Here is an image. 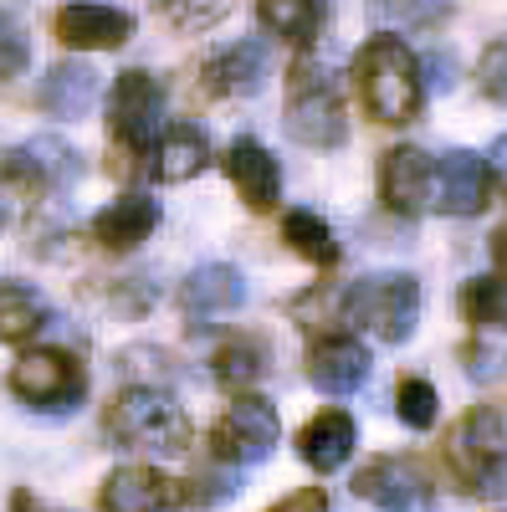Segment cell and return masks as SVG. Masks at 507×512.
<instances>
[{
	"instance_id": "6da1fadb",
	"label": "cell",
	"mask_w": 507,
	"mask_h": 512,
	"mask_svg": "<svg viewBox=\"0 0 507 512\" xmlns=\"http://www.w3.org/2000/svg\"><path fill=\"white\" fill-rule=\"evenodd\" d=\"M354 88H359V103L374 123L405 128L426 108V67L405 47V36L379 31L354 57Z\"/></svg>"
},
{
	"instance_id": "7a4b0ae2",
	"label": "cell",
	"mask_w": 507,
	"mask_h": 512,
	"mask_svg": "<svg viewBox=\"0 0 507 512\" xmlns=\"http://www.w3.org/2000/svg\"><path fill=\"white\" fill-rule=\"evenodd\" d=\"M103 431L123 451H154V456L190 451V415L164 384H123L103 405Z\"/></svg>"
},
{
	"instance_id": "3957f363",
	"label": "cell",
	"mask_w": 507,
	"mask_h": 512,
	"mask_svg": "<svg viewBox=\"0 0 507 512\" xmlns=\"http://www.w3.org/2000/svg\"><path fill=\"white\" fill-rule=\"evenodd\" d=\"M159 123H164V82L144 67L118 72L108 93V175L118 180L144 175Z\"/></svg>"
},
{
	"instance_id": "277c9868",
	"label": "cell",
	"mask_w": 507,
	"mask_h": 512,
	"mask_svg": "<svg viewBox=\"0 0 507 512\" xmlns=\"http://www.w3.org/2000/svg\"><path fill=\"white\" fill-rule=\"evenodd\" d=\"M282 128L303 149H344L349 144V108L333 67L298 57L287 67V98H282Z\"/></svg>"
},
{
	"instance_id": "5b68a950",
	"label": "cell",
	"mask_w": 507,
	"mask_h": 512,
	"mask_svg": "<svg viewBox=\"0 0 507 512\" xmlns=\"http://www.w3.org/2000/svg\"><path fill=\"white\" fill-rule=\"evenodd\" d=\"M446 477L467 497H497L502 492V466H507V415L502 405H472L461 420L446 425L441 441Z\"/></svg>"
},
{
	"instance_id": "8992f818",
	"label": "cell",
	"mask_w": 507,
	"mask_h": 512,
	"mask_svg": "<svg viewBox=\"0 0 507 512\" xmlns=\"http://www.w3.org/2000/svg\"><path fill=\"white\" fill-rule=\"evenodd\" d=\"M338 323H349L379 344H410L420 323V282L410 272H369L338 292Z\"/></svg>"
},
{
	"instance_id": "52a82bcc",
	"label": "cell",
	"mask_w": 507,
	"mask_h": 512,
	"mask_svg": "<svg viewBox=\"0 0 507 512\" xmlns=\"http://www.w3.org/2000/svg\"><path fill=\"white\" fill-rule=\"evenodd\" d=\"M6 390L36 410V415H72L82 400H88V364H82L72 349H26L11 374H6Z\"/></svg>"
},
{
	"instance_id": "ba28073f",
	"label": "cell",
	"mask_w": 507,
	"mask_h": 512,
	"mask_svg": "<svg viewBox=\"0 0 507 512\" xmlns=\"http://www.w3.org/2000/svg\"><path fill=\"white\" fill-rule=\"evenodd\" d=\"M282 441V415L267 395H251V390H236L231 405L221 410V420L210 425V461L216 466H262Z\"/></svg>"
},
{
	"instance_id": "9c48e42d",
	"label": "cell",
	"mask_w": 507,
	"mask_h": 512,
	"mask_svg": "<svg viewBox=\"0 0 507 512\" xmlns=\"http://www.w3.org/2000/svg\"><path fill=\"white\" fill-rule=\"evenodd\" d=\"M354 497H364L379 512H436V477L410 451L369 456L354 472Z\"/></svg>"
},
{
	"instance_id": "30bf717a",
	"label": "cell",
	"mask_w": 507,
	"mask_h": 512,
	"mask_svg": "<svg viewBox=\"0 0 507 512\" xmlns=\"http://www.w3.org/2000/svg\"><path fill=\"white\" fill-rule=\"evenodd\" d=\"M436 185H431V210L456 221H472L497 200V169L492 159H482L477 149H446L441 159H431Z\"/></svg>"
},
{
	"instance_id": "8fae6325",
	"label": "cell",
	"mask_w": 507,
	"mask_h": 512,
	"mask_svg": "<svg viewBox=\"0 0 507 512\" xmlns=\"http://www.w3.org/2000/svg\"><path fill=\"white\" fill-rule=\"evenodd\" d=\"M431 185H436V169H431V154L415 149V144H395L379 154V169H374V190H379V205L400 221H420L431 210Z\"/></svg>"
},
{
	"instance_id": "7c38bea8",
	"label": "cell",
	"mask_w": 507,
	"mask_h": 512,
	"mask_svg": "<svg viewBox=\"0 0 507 512\" xmlns=\"http://www.w3.org/2000/svg\"><path fill=\"white\" fill-rule=\"evenodd\" d=\"M210 134L200 123L190 118H164L159 123V134L149 144V159H144V175L159 180V185H185L195 175H205L210 169Z\"/></svg>"
},
{
	"instance_id": "4fadbf2b",
	"label": "cell",
	"mask_w": 507,
	"mask_h": 512,
	"mask_svg": "<svg viewBox=\"0 0 507 512\" xmlns=\"http://www.w3.org/2000/svg\"><path fill=\"white\" fill-rule=\"evenodd\" d=\"M185 482L159 466H113L98 487V512H180Z\"/></svg>"
},
{
	"instance_id": "5bb4252c",
	"label": "cell",
	"mask_w": 507,
	"mask_h": 512,
	"mask_svg": "<svg viewBox=\"0 0 507 512\" xmlns=\"http://www.w3.org/2000/svg\"><path fill=\"white\" fill-rule=\"evenodd\" d=\"M369 369L374 359L349 328H328L308 344V384L323 395H354L359 384H369Z\"/></svg>"
},
{
	"instance_id": "9a60e30c",
	"label": "cell",
	"mask_w": 507,
	"mask_h": 512,
	"mask_svg": "<svg viewBox=\"0 0 507 512\" xmlns=\"http://www.w3.org/2000/svg\"><path fill=\"white\" fill-rule=\"evenodd\" d=\"M221 169H226V180L236 185V195H241V205L251 210V216H272V210L282 205V164L272 159L267 144L231 139V149L221 154Z\"/></svg>"
},
{
	"instance_id": "2e32d148",
	"label": "cell",
	"mask_w": 507,
	"mask_h": 512,
	"mask_svg": "<svg viewBox=\"0 0 507 512\" xmlns=\"http://www.w3.org/2000/svg\"><path fill=\"white\" fill-rule=\"evenodd\" d=\"M246 308V277L226 262H205L180 282V313L190 328H210Z\"/></svg>"
},
{
	"instance_id": "e0dca14e",
	"label": "cell",
	"mask_w": 507,
	"mask_h": 512,
	"mask_svg": "<svg viewBox=\"0 0 507 512\" xmlns=\"http://www.w3.org/2000/svg\"><path fill=\"white\" fill-rule=\"evenodd\" d=\"M52 31L67 52H118L134 36V16L118 6H98V0H72L52 16Z\"/></svg>"
},
{
	"instance_id": "ac0fdd59",
	"label": "cell",
	"mask_w": 507,
	"mask_h": 512,
	"mask_svg": "<svg viewBox=\"0 0 507 512\" xmlns=\"http://www.w3.org/2000/svg\"><path fill=\"white\" fill-rule=\"evenodd\" d=\"M272 77L267 41H231V47L210 52L200 67V82L210 98H257Z\"/></svg>"
},
{
	"instance_id": "d6986e66",
	"label": "cell",
	"mask_w": 507,
	"mask_h": 512,
	"mask_svg": "<svg viewBox=\"0 0 507 512\" xmlns=\"http://www.w3.org/2000/svg\"><path fill=\"white\" fill-rule=\"evenodd\" d=\"M159 221H164V205L154 200V195H144V190H129V195H118V200H108L98 216H93V241L103 246V251H113V256H123V251H139L154 231H159Z\"/></svg>"
},
{
	"instance_id": "ffe728a7",
	"label": "cell",
	"mask_w": 507,
	"mask_h": 512,
	"mask_svg": "<svg viewBox=\"0 0 507 512\" xmlns=\"http://www.w3.org/2000/svg\"><path fill=\"white\" fill-rule=\"evenodd\" d=\"M359 451V420L349 410H318L303 431H298V461L313 466L318 477H333V472H344L349 456Z\"/></svg>"
},
{
	"instance_id": "44dd1931",
	"label": "cell",
	"mask_w": 507,
	"mask_h": 512,
	"mask_svg": "<svg viewBox=\"0 0 507 512\" xmlns=\"http://www.w3.org/2000/svg\"><path fill=\"white\" fill-rule=\"evenodd\" d=\"M41 108H47L52 118L62 123H77V118H88V108L98 103V67L93 62H82V57H67L57 62L47 77H41Z\"/></svg>"
},
{
	"instance_id": "7402d4cb",
	"label": "cell",
	"mask_w": 507,
	"mask_h": 512,
	"mask_svg": "<svg viewBox=\"0 0 507 512\" xmlns=\"http://www.w3.org/2000/svg\"><path fill=\"white\" fill-rule=\"evenodd\" d=\"M257 21L267 36H277L282 47H318V36L328 31V0H257Z\"/></svg>"
},
{
	"instance_id": "603a6c76",
	"label": "cell",
	"mask_w": 507,
	"mask_h": 512,
	"mask_svg": "<svg viewBox=\"0 0 507 512\" xmlns=\"http://www.w3.org/2000/svg\"><path fill=\"white\" fill-rule=\"evenodd\" d=\"M52 323V308L47 297H41L36 287L16 282V277H0V344H31V338Z\"/></svg>"
},
{
	"instance_id": "cb8c5ba5",
	"label": "cell",
	"mask_w": 507,
	"mask_h": 512,
	"mask_svg": "<svg viewBox=\"0 0 507 512\" xmlns=\"http://www.w3.org/2000/svg\"><path fill=\"white\" fill-rule=\"evenodd\" d=\"M262 374H267V344L257 333H236V338H226V344L210 354V379H216L226 395L251 390Z\"/></svg>"
},
{
	"instance_id": "d4e9b609",
	"label": "cell",
	"mask_w": 507,
	"mask_h": 512,
	"mask_svg": "<svg viewBox=\"0 0 507 512\" xmlns=\"http://www.w3.org/2000/svg\"><path fill=\"white\" fill-rule=\"evenodd\" d=\"M282 241L292 246V256H303L308 267H338V256H344V246H338L333 226L318 216V210L298 205V210H287L282 216Z\"/></svg>"
},
{
	"instance_id": "484cf974",
	"label": "cell",
	"mask_w": 507,
	"mask_h": 512,
	"mask_svg": "<svg viewBox=\"0 0 507 512\" xmlns=\"http://www.w3.org/2000/svg\"><path fill=\"white\" fill-rule=\"evenodd\" d=\"M456 308H461V323L472 333H497L502 318H507V297H502V277L487 272V277H467L456 292Z\"/></svg>"
},
{
	"instance_id": "4316f807",
	"label": "cell",
	"mask_w": 507,
	"mask_h": 512,
	"mask_svg": "<svg viewBox=\"0 0 507 512\" xmlns=\"http://www.w3.org/2000/svg\"><path fill=\"white\" fill-rule=\"evenodd\" d=\"M369 21L379 31H441L451 0H369Z\"/></svg>"
},
{
	"instance_id": "83f0119b",
	"label": "cell",
	"mask_w": 507,
	"mask_h": 512,
	"mask_svg": "<svg viewBox=\"0 0 507 512\" xmlns=\"http://www.w3.org/2000/svg\"><path fill=\"white\" fill-rule=\"evenodd\" d=\"M47 175H41V164L31 159V149H0V200H16V205H36L47 200Z\"/></svg>"
},
{
	"instance_id": "f1b7e54d",
	"label": "cell",
	"mask_w": 507,
	"mask_h": 512,
	"mask_svg": "<svg viewBox=\"0 0 507 512\" xmlns=\"http://www.w3.org/2000/svg\"><path fill=\"white\" fill-rule=\"evenodd\" d=\"M395 415L410 425V431H436V420H441L436 384L420 379V374H405V379L395 384Z\"/></svg>"
},
{
	"instance_id": "f546056e",
	"label": "cell",
	"mask_w": 507,
	"mask_h": 512,
	"mask_svg": "<svg viewBox=\"0 0 507 512\" xmlns=\"http://www.w3.org/2000/svg\"><path fill=\"white\" fill-rule=\"evenodd\" d=\"M154 11L175 26V31L200 36V31L221 26V21L231 16V0H154Z\"/></svg>"
},
{
	"instance_id": "4dcf8cb0",
	"label": "cell",
	"mask_w": 507,
	"mask_h": 512,
	"mask_svg": "<svg viewBox=\"0 0 507 512\" xmlns=\"http://www.w3.org/2000/svg\"><path fill=\"white\" fill-rule=\"evenodd\" d=\"M26 149H31V159L41 164V175H47V190H52V195H67V190L82 180V164H77L82 154L67 149L62 139H31Z\"/></svg>"
},
{
	"instance_id": "1f68e13d",
	"label": "cell",
	"mask_w": 507,
	"mask_h": 512,
	"mask_svg": "<svg viewBox=\"0 0 507 512\" xmlns=\"http://www.w3.org/2000/svg\"><path fill=\"white\" fill-rule=\"evenodd\" d=\"M31 67V41L11 11H0V82H11Z\"/></svg>"
},
{
	"instance_id": "d6a6232c",
	"label": "cell",
	"mask_w": 507,
	"mask_h": 512,
	"mask_svg": "<svg viewBox=\"0 0 507 512\" xmlns=\"http://www.w3.org/2000/svg\"><path fill=\"white\" fill-rule=\"evenodd\" d=\"M482 93H487V103H507V41L497 36L492 47H487V57H482Z\"/></svg>"
},
{
	"instance_id": "836d02e7",
	"label": "cell",
	"mask_w": 507,
	"mask_h": 512,
	"mask_svg": "<svg viewBox=\"0 0 507 512\" xmlns=\"http://www.w3.org/2000/svg\"><path fill=\"white\" fill-rule=\"evenodd\" d=\"M267 512H333V507H328L323 487H298V492H287L282 502H272Z\"/></svg>"
},
{
	"instance_id": "e575fe53",
	"label": "cell",
	"mask_w": 507,
	"mask_h": 512,
	"mask_svg": "<svg viewBox=\"0 0 507 512\" xmlns=\"http://www.w3.org/2000/svg\"><path fill=\"white\" fill-rule=\"evenodd\" d=\"M461 359H467V379H497V364H502L497 349H461Z\"/></svg>"
},
{
	"instance_id": "d590c367",
	"label": "cell",
	"mask_w": 507,
	"mask_h": 512,
	"mask_svg": "<svg viewBox=\"0 0 507 512\" xmlns=\"http://www.w3.org/2000/svg\"><path fill=\"white\" fill-rule=\"evenodd\" d=\"M11 512H67V507H47L41 497H31V492L21 487V492H11Z\"/></svg>"
},
{
	"instance_id": "8d00e7d4",
	"label": "cell",
	"mask_w": 507,
	"mask_h": 512,
	"mask_svg": "<svg viewBox=\"0 0 507 512\" xmlns=\"http://www.w3.org/2000/svg\"><path fill=\"white\" fill-rule=\"evenodd\" d=\"M0 226H6V210H0Z\"/></svg>"
}]
</instances>
